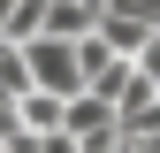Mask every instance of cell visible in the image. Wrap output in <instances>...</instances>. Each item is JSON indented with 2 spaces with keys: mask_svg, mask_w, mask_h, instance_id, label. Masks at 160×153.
Here are the masks:
<instances>
[{
  "mask_svg": "<svg viewBox=\"0 0 160 153\" xmlns=\"http://www.w3.org/2000/svg\"><path fill=\"white\" fill-rule=\"evenodd\" d=\"M137 76H145V84L160 92V38H152V54H145V61H137Z\"/></svg>",
  "mask_w": 160,
  "mask_h": 153,
  "instance_id": "obj_1",
  "label": "cell"
},
{
  "mask_svg": "<svg viewBox=\"0 0 160 153\" xmlns=\"http://www.w3.org/2000/svg\"><path fill=\"white\" fill-rule=\"evenodd\" d=\"M38 153H84V145H76L69 130H61V138H38Z\"/></svg>",
  "mask_w": 160,
  "mask_h": 153,
  "instance_id": "obj_2",
  "label": "cell"
}]
</instances>
